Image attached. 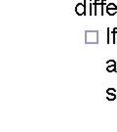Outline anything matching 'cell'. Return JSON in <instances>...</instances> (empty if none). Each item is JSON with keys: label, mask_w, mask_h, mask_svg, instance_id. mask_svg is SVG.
<instances>
[{"label": "cell", "mask_w": 117, "mask_h": 132, "mask_svg": "<svg viewBox=\"0 0 117 132\" xmlns=\"http://www.w3.org/2000/svg\"><path fill=\"white\" fill-rule=\"evenodd\" d=\"M98 30H86L85 31V44H98Z\"/></svg>", "instance_id": "obj_1"}, {"label": "cell", "mask_w": 117, "mask_h": 132, "mask_svg": "<svg viewBox=\"0 0 117 132\" xmlns=\"http://www.w3.org/2000/svg\"><path fill=\"white\" fill-rule=\"evenodd\" d=\"M75 13L78 16H86V0L84 3H78L75 6Z\"/></svg>", "instance_id": "obj_2"}, {"label": "cell", "mask_w": 117, "mask_h": 132, "mask_svg": "<svg viewBox=\"0 0 117 132\" xmlns=\"http://www.w3.org/2000/svg\"><path fill=\"white\" fill-rule=\"evenodd\" d=\"M106 71L108 72H113V71H116V65H108L106 68Z\"/></svg>", "instance_id": "obj_3"}, {"label": "cell", "mask_w": 117, "mask_h": 132, "mask_svg": "<svg viewBox=\"0 0 117 132\" xmlns=\"http://www.w3.org/2000/svg\"><path fill=\"white\" fill-rule=\"evenodd\" d=\"M111 33H112V43L115 44V42H116V37H115V35H116V33H117V28H113V30L111 31Z\"/></svg>", "instance_id": "obj_4"}, {"label": "cell", "mask_w": 117, "mask_h": 132, "mask_svg": "<svg viewBox=\"0 0 117 132\" xmlns=\"http://www.w3.org/2000/svg\"><path fill=\"white\" fill-rule=\"evenodd\" d=\"M106 10V13L109 16H114L117 13V9H105Z\"/></svg>", "instance_id": "obj_5"}, {"label": "cell", "mask_w": 117, "mask_h": 132, "mask_svg": "<svg viewBox=\"0 0 117 132\" xmlns=\"http://www.w3.org/2000/svg\"><path fill=\"white\" fill-rule=\"evenodd\" d=\"M116 98V93H112V94H108V96L106 97V99L108 101H113V100H115Z\"/></svg>", "instance_id": "obj_6"}, {"label": "cell", "mask_w": 117, "mask_h": 132, "mask_svg": "<svg viewBox=\"0 0 117 132\" xmlns=\"http://www.w3.org/2000/svg\"><path fill=\"white\" fill-rule=\"evenodd\" d=\"M105 9H117V6L114 3H109V4L106 5Z\"/></svg>", "instance_id": "obj_7"}, {"label": "cell", "mask_w": 117, "mask_h": 132, "mask_svg": "<svg viewBox=\"0 0 117 132\" xmlns=\"http://www.w3.org/2000/svg\"><path fill=\"white\" fill-rule=\"evenodd\" d=\"M102 5H101V14H102V16L103 15V6L104 5H106V0H102Z\"/></svg>", "instance_id": "obj_8"}, {"label": "cell", "mask_w": 117, "mask_h": 132, "mask_svg": "<svg viewBox=\"0 0 117 132\" xmlns=\"http://www.w3.org/2000/svg\"><path fill=\"white\" fill-rule=\"evenodd\" d=\"M106 93L107 94H112V93H116V89L115 88H112V87H110V88H108L106 90Z\"/></svg>", "instance_id": "obj_9"}, {"label": "cell", "mask_w": 117, "mask_h": 132, "mask_svg": "<svg viewBox=\"0 0 117 132\" xmlns=\"http://www.w3.org/2000/svg\"><path fill=\"white\" fill-rule=\"evenodd\" d=\"M93 2H91L90 3V13H89V15L90 16H93L94 15V13H93Z\"/></svg>", "instance_id": "obj_10"}, {"label": "cell", "mask_w": 117, "mask_h": 132, "mask_svg": "<svg viewBox=\"0 0 117 132\" xmlns=\"http://www.w3.org/2000/svg\"><path fill=\"white\" fill-rule=\"evenodd\" d=\"M106 64H108V65H116V62L114 60H110V61L106 62Z\"/></svg>", "instance_id": "obj_11"}, {"label": "cell", "mask_w": 117, "mask_h": 132, "mask_svg": "<svg viewBox=\"0 0 117 132\" xmlns=\"http://www.w3.org/2000/svg\"><path fill=\"white\" fill-rule=\"evenodd\" d=\"M106 30H107V41H106V43L109 44V28H107Z\"/></svg>", "instance_id": "obj_12"}]
</instances>
